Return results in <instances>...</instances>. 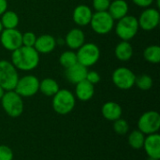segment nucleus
Returning <instances> with one entry per match:
<instances>
[{
    "instance_id": "1",
    "label": "nucleus",
    "mask_w": 160,
    "mask_h": 160,
    "mask_svg": "<svg viewBox=\"0 0 160 160\" xmlns=\"http://www.w3.org/2000/svg\"><path fill=\"white\" fill-rule=\"evenodd\" d=\"M39 55L34 47L21 46L11 52L10 62L18 70L31 71L38 68L40 61Z\"/></svg>"
},
{
    "instance_id": "2",
    "label": "nucleus",
    "mask_w": 160,
    "mask_h": 160,
    "mask_svg": "<svg viewBox=\"0 0 160 160\" xmlns=\"http://www.w3.org/2000/svg\"><path fill=\"white\" fill-rule=\"evenodd\" d=\"M76 105V98L68 89H59L52 97V107L53 111L61 115L68 114L73 111Z\"/></svg>"
},
{
    "instance_id": "3",
    "label": "nucleus",
    "mask_w": 160,
    "mask_h": 160,
    "mask_svg": "<svg viewBox=\"0 0 160 160\" xmlns=\"http://www.w3.org/2000/svg\"><path fill=\"white\" fill-rule=\"evenodd\" d=\"M0 101L4 112L9 117L17 118L22 114L24 109L22 98L14 90L6 91Z\"/></svg>"
},
{
    "instance_id": "4",
    "label": "nucleus",
    "mask_w": 160,
    "mask_h": 160,
    "mask_svg": "<svg viewBox=\"0 0 160 160\" xmlns=\"http://www.w3.org/2000/svg\"><path fill=\"white\" fill-rule=\"evenodd\" d=\"M140 29L138 18L133 15H127L117 21L115 33L121 40L129 41L138 34Z\"/></svg>"
},
{
    "instance_id": "5",
    "label": "nucleus",
    "mask_w": 160,
    "mask_h": 160,
    "mask_svg": "<svg viewBox=\"0 0 160 160\" xmlns=\"http://www.w3.org/2000/svg\"><path fill=\"white\" fill-rule=\"evenodd\" d=\"M19 78L18 69L10 61L0 60V85L5 91L14 90Z\"/></svg>"
},
{
    "instance_id": "6",
    "label": "nucleus",
    "mask_w": 160,
    "mask_h": 160,
    "mask_svg": "<svg viewBox=\"0 0 160 160\" xmlns=\"http://www.w3.org/2000/svg\"><path fill=\"white\" fill-rule=\"evenodd\" d=\"M115 21L108 11H96L93 13L90 24L93 31L98 35H106L114 28Z\"/></svg>"
},
{
    "instance_id": "7",
    "label": "nucleus",
    "mask_w": 160,
    "mask_h": 160,
    "mask_svg": "<svg viewBox=\"0 0 160 160\" xmlns=\"http://www.w3.org/2000/svg\"><path fill=\"white\" fill-rule=\"evenodd\" d=\"M76 54L78 63L82 64L86 68H89L98 62L100 58V49L95 43L85 42L78 49Z\"/></svg>"
},
{
    "instance_id": "8",
    "label": "nucleus",
    "mask_w": 160,
    "mask_h": 160,
    "mask_svg": "<svg viewBox=\"0 0 160 160\" xmlns=\"http://www.w3.org/2000/svg\"><path fill=\"white\" fill-rule=\"evenodd\" d=\"M39 80L35 75H24L19 78L14 91L23 98H31L39 91Z\"/></svg>"
},
{
    "instance_id": "9",
    "label": "nucleus",
    "mask_w": 160,
    "mask_h": 160,
    "mask_svg": "<svg viewBox=\"0 0 160 160\" xmlns=\"http://www.w3.org/2000/svg\"><path fill=\"white\" fill-rule=\"evenodd\" d=\"M160 128V114L156 111H148L142 113L138 120V129L145 136L158 133Z\"/></svg>"
},
{
    "instance_id": "10",
    "label": "nucleus",
    "mask_w": 160,
    "mask_h": 160,
    "mask_svg": "<svg viewBox=\"0 0 160 160\" xmlns=\"http://www.w3.org/2000/svg\"><path fill=\"white\" fill-rule=\"evenodd\" d=\"M136 77L137 76L131 69L126 67H119L113 70L112 81L118 89L129 90L135 85Z\"/></svg>"
},
{
    "instance_id": "11",
    "label": "nucleus",
    "mask_w": 160,
    "mask_h": 160,
    "mask_svg": "<svg viewBox=\"0 0 160 160\" xmlns=\"http://www.w3.org/2000/svg\"><path fill=\"white\" fill-rule=\"evenodd\" d=\"M22 33L17 28L14 29H3L0 33V43L2 47L9 52H13L22 46Z\"/></svg>"
},
{
    "instance_id": "12",
    "label": "nucleus",
    "mask_w": 160,
    "mask_h": 160,
    "mask_svg": "<svg viewBox=\"0 0 160 160\" xmlns=\"http://www.w3.org/2000/svg\"><path fill=\"white\" fill-rule=\"evenodd\" d=\"M139 26L144 31H153L160 22V13L158 8H146L138 18Z\"/></svg>"
},
{
    "instance_id": "13",
    "label": "nucleus",
    "mask_w": 160,
    "mask_h": 160,
    "mask_svg": "<svg viewBox=\"0 0 160 160\" xmlns=\"http://www.w3.org/2000/svg\"><path fill=\"white\" fill-rule=\"evenodd\" d=\"M57 46V39L49 34H43L37 37L34 48L39 54L51 53Z\"/></svg>"
},
{
    "instance_id": "14",
    "label": "nucleus",
    "mask_w": 160,
    "mask_h": 160,
    "mask_svg": "<svg viewBox=\"0 0 160 160\" xmlns=\"http://www.w3.org/2000/svg\"><path fill=\"white\" fill-rule=\"evenodd\" d=\"M93 13L94 12L89 6L84 4L78 5L72 13L73 22L78 26H87L90 24Z\"/></svg>"
},
{
    "instance_id": "15",
    "label": "nucleus",
    "mask_w": 160,
    "mask_h": 160,
    "mask_svg": "<svg viewBox=\"0 0 160 160\" xmlns=\"http://www.w3.org/2000/svg\"><path fill=\"white\" fill-rule=\"evenodd\" d=\"M149 158L160 159V135L154 133L145 136L143 147Z\"/></svg>"
},
{
    "instance_id": "16",
    "label": "nucleus",
    "mask_w": 160,
    "mask_h": 160,
    "mask_svg": "<svg viewBox=\"0 0 160 160\" xmlns=\"http://www.w3.org/2000/svg\"><path fill=\"white\" fill-rule=\"evenodd\" d=\"M66 45L72 51L78 50L85 43V34L81 28H72L65 37Z\"/></svg>"
},
{
    "instance_id": "17",
    "label": "nucleus",
    "mask_w": 160,
    "mask_h": 160,
    "mask_svg": "<svg viewBox=\"0 0 160 160\" xmlns=\"http://www.w3.org/2000/svg\"><path fill=\"white\" fill-rule=\"evenodd\" d=\"M88 72V68L82 66L80 63H76L70 68H66L65 75L67 80L72 84H77L78 82L85 80Z\"/></svg>"
},
{
    "instance_id": "18",
    "label": "nucleus",
    "mask_w": 160,
    "mask_h": 160,
    "mask_svg": "<svg viewBox=\"0 0 160 160\" xmlns=\"http://www.w3.org/2000/svg\"><path fill=\"white\" fill-rule=\"evenodd\" d=\"M75 98L81 101H88L95 95V85L83 80L75 84Z\"/></svg>"
},
{
    "instance_id": "19",
    "label": "nucleus",
    "mask_w": 160,
    "mask_h": 160,
    "mask_svg": "<svg viewBox=\"0 0 160 160\" xmlns=\"http://www.w3.org/2000/svg\"><path fill=\"white\" fill-rule=\"evenodd\" d=\"M101 113L106 120L113 122L122 117L123 109L117 102L108 101L103 104L101 108Z\"/></svg>"
},
{
    "instance_id": "20",
    "label": "nucleus",
    "mask_w": 160,
    "mask_h": 160,
    "mask_svg": "<svg viewBox=\"0 0 160 160\" xmlns=\"http://www.w3.org/2000/svg\"><path fill=\"white\" fill-rule=\"evenodd\" d=\"M129 7L126 0H113L111 1L108 12L114 21H118L128 14Z\"/></svg>"
},
{
    "instance_id": "21",
    "label": "nucleus",
    "mask_w": 160,
    "mask_h": 160,
    "mask_svg": "<svg viewBox=\"0 0 160 160\" xmlns=\"http://www.w3.org/2000/svg\"><path fill=\"white\" fill-rule=\"evenodd\" d=\"M133 53H134V50L132 45L129 43V41L121 40L114 49L115 57L121 62L129 61L132 58Z\"/></svg>"
},
{
    "instance_id": "22",
    "label": "nucleus",
    "mask_w": 160,
    "mask_h": 160,
    "mask_svg": "<svg viewBox=\"0 0 160 160\" xmlns=\"http://www.w3.org/2000/svg\"><path fill=\"white\" fill-rule=\"evenodd\" d=\"M59 89L58 82L52 78H45L39 82V91L46 97L52 98Z\"/></svg>"
},
{
    "instance_id": "23",
    "label": "nucleus",
    "mask_w": 160,
    "mask_h": 160,
    "mask_svg": "<svg viewBox=\"0 0 160 160\" xmlns=\"http://www.w3.org/2000/svg\"><path fill=\"white\" fill-rule=\"evenodd\" d=\"M0 21L4 29H14L17 28L20 19L18 14L13 10H6L1 16Z\"/></svg>"
},
{
    "instance_id": "24",
    "label": "nucleus",
    "mask_w": 160,
    "mask_h": 160,
    "mask_svg": "<svg viewBox=\"0 0 160 160\" xmlns=\"http://www.w3.org/2000/svg\"><path fill=\"white\" fill-rule=\"evenodd\" d=\"M144 140H145V135L139 129L132 130L128 137V145L135 150H140L143 147Z\"/></svg>"
},
{
    "instance_id": "25",
    "label": "nucleus",
    "mask_w": 160,
    "mask_h": 160,
    "mask_svg": "<svg viewBox=\"0 0 160 160\" xmlns=\"http://www.w3.org/2000/svg\"><path fill=\"white\" fill-rule=\"evenodd\" d=\"M144 59L150 64H158L160 62V47L158 45H150L143 51Z\"/></svg>"
},
{
    "instance_id": "26",
    "label": "nucleus",
    "mask_w": 160,
    "mask_h": 160,
    "mask_svg": "<svg viewBox=\"0 0 160 160\" xmlns=\"http://www.w3.org/2000/svg\"><path fill=\"white\" fill-rule=\"evenodd\" d=\"M76 63H78V59H77V54L74 51L72 50H68V51H65L64 52H62L59 56V64L61 65V67H63L64 68H70L71 66L75 65Z\"/></svg>"
},
{
    "instance_id": "27",
    "label": "nucleus",
    "mask_w": 160,
    "mask_h": 160,
    "mask_svg": "<svg viewBox=\"0 0 160 160\" xmlns=\"http://www.w3.org/2000/svg\"><path fill=\"white\" fill-rule=\"evenodd\" d=\"M154 81L152 77L148 74H142L136 77L135 85L142 91H148L153 87Z\"/></svg>"
},
{
    "instance_id": "28",
    "label": "nucleus",
    "mask_w": 160,
    "mask_h": 160,
    "mask_svg": "<svg viewBox=\"0 0 160 160\" xmlns=\"http://www.w3.org/2000/svg\"><path fill=\"white\" fill-rule=\"evenodd\" d=\"M112 128H113V131L116 134H118V135H126L129 131V125H128V122L127 120H125V119H123L121 117V118L113 121Z\"/></svg>"
},
{
    "instance_id": "29",
    "label": "nucleus",
    "mask_w": 160,
    "mask_h": 160,
    "mask_svg": "<svg viewBox=\"0 0 160 160\" xmlns=\"http://www.w3.org/2000/svg\"><path fill=\"white\" fill-rule=\"evenodd\" d=\"M37 40V36L35 33L31 31H27L22 34V46L26 47H34L35 43Z\"/></svg>"
},
{
    "instance_id": "30",
    "label": "nucleus",
    "mask_w": 160,
    "mask_h": 160,
    "mask_svg": "<svg viewBox=\"0 0 160 160\" xmlns=\"http://www.w3.org/2000/svg\"><path fill=\"white\" fill-rule=\"evenodd\" d=\"M111 0H93L92 7L95 11H108Z\"/></svg>"
},
{
    "instance_id": "31",
    "label": "nucleus",
    "mask_w": 160,
    "mask_h": 160,
    "mask_svg": "<svg viewBox=\"0 0 160 160\" xmlns=\"http://www.w3.org/2000/svg\"><path fill=\"white\" fill-rule=\"evenodd\" d=\"M13 151L8 145H0V160H13Z\"/></svg>"
},
{
    "instance_id": "32",
    "label": "nucleus",
    "mask_w": 160,
    "mask_h": 160,
    "mask_svg": "<svg viewBox=\"0 0 160 160\" xmlns=\"http://www.w3.org/2000/svg\"><path fill=\"white\" fill-rule=\"evenodd\" d=\"M85 80L87 82H89L90 83H92L93 85H95V84H98L100 82L101 78H100V75H99V73L98 71H96V70H88Z\"/></svg>"
},
{
    "instance_id": "33",
    "label": "nucleus",
    "mask_w": 160,
    "mask_h": 160,
    "mask_svg": "<svg viewBox=\"0 0 160 160\" xmlns=\"http://www.w3.org/2000/svg\"><path fill=\"white\" fill-rule=\"evenodd\" d=\"M155 1H156V0H132V2H133L136 6H138V7H140V8H150V7L154 4Z\"/></svg>"
},
{
    "instance_id": "34",
    "label": "nucleus",
    "mask_w": 160,
    "mask_h": 160,
    "mask_svg": "<svg viewBox=\"0 0 160 160\" xmlns=\"http://www.w3.org/2000/svg\"><path fill=\"white\" fill-rule=\"evenodd\" d=\"M8 9V0H0V16Z\"/></svg>"
},
{
    "instance_id": "35",
    "label": "nucleus",
    "mask_w": 160,
    "mask_h": 160,
    "mask_svg": "<svg viewBox=\"0 0 160 160\" xmlns=\"http://www.w3.org/2000/svg\"><path fill=\"white\" fill-rule=\"evenodd\" d=\"M5 92H6V91H5V90L3 89V87H2V86L0 85V100H1V98H2V97L4 96Z\"/></svg>"
},
{
    "instance_id": "36",
    "label": "nucleus",
    "mask_w": 160,
    "mask_h": 160,
    "mask_svg": "<svg viewBox=\"0 0 160 160\" xmlns=\"http://www.w3.org/2000/svg\"><path fill=\"white\" fill-rule=\"evenodd\" d=\"M3 29H4V28H3V25H2V23H1V21H0V33L3 31Z\"/></svg>"
},
{
    "instance_id": "37",
    "label": "nucleus",
    "mask_w": 160,
    "mask_h": 160,
    "mask_svg": "<svg viewBox=\"0 0 160 160\" xmlns=\"http://www.w3.org/2000/svg\"><path fill=\"white\" fill-rule=\"evenodd\" d=\"M148 160H159V159H153V158H149Z\"/></svg>"
}]
</instances>
